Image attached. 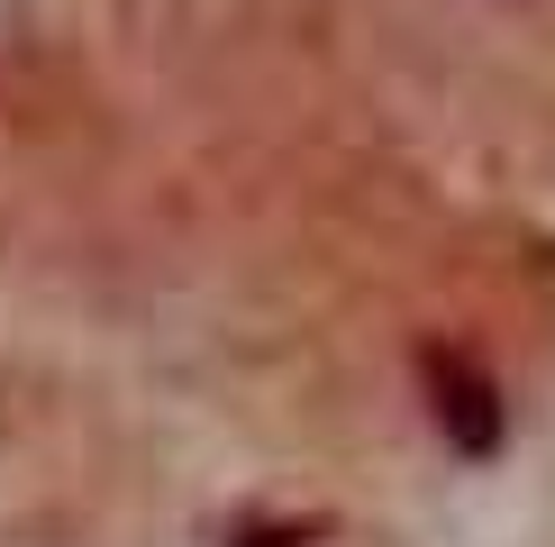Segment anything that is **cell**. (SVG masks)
Returning a JSON list of instances; mask_svg holds the SVG:
<instances>
[{
    "label": "cell",
    "instance_id": "obj_1",
    "mask_svg": "<svg viewBox=\"0 0 555 547\" xmlns=\"http://www.w3.org/2000/svg\"><path fill=\"white\" fill-rule=\"evenodd\" d=\"M420 402H428V420L447 429L455 456H492V447H501V383L482 374L474 356L420 347Z\"/></svg>",
    "mask_w": 555,
    "mask_h": 547
}]
</instances>
